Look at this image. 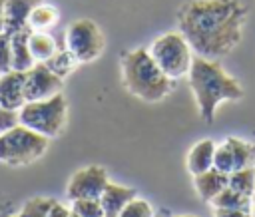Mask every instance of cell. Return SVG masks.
I'll list each match as a JSON object with an SVG mask.
<instances>
[{
  "label": "cell",
  "instance_id": "31",
  "mask_svg": "<svg viewBox=\"0 0 255 217\" xmlns=\"http://www.w3.org/2000/svg\"><path fill=\"white\" fill-rule=\"evenodd\" d=\"M70 217H82V215H78V213H74V211H72V213H70Z\"/></svg>",
  "mask_w": 255,
  "mask_h": 217
},
{
  "label": "cell",
  "instance_id": "17",
  "mask_svg": "<svg viewBox=\"0 0 255 217\" xmlns=\"http://www.w3.org/2000/svg\"><path fill=\"white\" fill-rule=\"evenodd\" d=\"M28 46H30V52H32L36 62H46V60H50L58 52L54 38L48 36L46 32H40V30H32L30 32Z\"/></svg>",
  "mask_w": 255,
  "mask_h": 217
},
{
  "label": "cell",
  "instance_id": "29",
  "mask_svg": "<svg viewBox=\"0 0 255 217\" xmlns=\"http://www.w3.org/2000/svg\"><path fill=\"white\" fill-rule=\"evenodd\" d=\"M4 4L6 0H0V32H4Z\"/></svg>",
  "mask_w": 255,
  "mask_h": 217
},
{
  "label": "cell",
  "instance_id": "25",
  "mask_svg": "<svg viewBox=\"0 0 255 217\" xmlns=\"http://www.w3.org/2000/svg\"><path fill=\"white\" fill-rule=\"evenodd\" d=\"M12 70V44L10 34L0 32V74H6Z\"/></svg>",
  "mask_w": 255,
  "mask_h": 217
},
{
  "label": "cell",
  "instance_id": "23",
  "mask_svg": "<svg viewBox=\"0 0 255 217\" xmlns=\"http://www.w3.org/2000/svg\"><path fill=\"white\" fill-rule=\"evenodd\" d=\"M118 217H155L153 213V207L147 199L143 197H133L122 211Z\"/></svg>",
  "mask_w": 255,
  "mask_h": 217
},
{
  "label": "cell",
  "instance_id": "2",
  "mask_svg": "<svg viewBox=\"0 0 255 217\" xmlns=\"http://www.w3.org/2000/svg\"><path fill=\"white\" fill-rule=\"evenodd\" d=\"M189 88L193 92L199 117L211 123L215 119V111L223 102H237L243 98L241 84L229 76L217 60H207L201 56H193L189 68Z\"/></svg>",
  "mask_w": 255,
  "mask_h": 217
},
{
  "label": "cell",
  "instance_id": "12",
  "mask_svg": "<svg viewBox=\"0 0 255 217\" xmlns=\"http://www.w3.org/2000/svg\"><path fill=\"white\" fill-rule=\"evenodd\" d=\"M42 4V0H6L4 4V32L14 34L30 28L28 20L32 10Z\"/></svg>",
  "mask_w": 255,
  "mask_h": 217
},
{
  "label": "cell",
  "instance_id": "9",
  "mask_svg": "<svg viewBox=\"0 0 255 217\" xmlns=\"http://www.w3.org/2000/svg\"><path fill=\"white\" fill-rule=\"evenodd\" d=\"M64 80L56 76L44 62H36L30 70L24 72V94L26 102H38L52 98L62 92Z\"/></svg>",
  "mask_w": 255,
  "mask_h": 217
},
{
  "label": "cell",
  "instance_id": "16",
  "mask_svg": "<svg viewBox=\"0 0 255 217\" xmlns=\"http://www.w3.org/2000/svg\"><path fill=\"white\" fill-rule=\"evenodd\" d=\"M30 28L26 30H20V32H14L10 34V44H12V70L16 72H26L30 70L36 60L30 52V46H28V38H30Z\"/></svg>",
  "mask_w": 255,
  "mask_h": 217
},
{
  "label": "cell",
  "instance_id": "33",
  "mask_svg": "<svg viewBox=\"0 0 255 217\" xmlns=\"http://www.w3.org/2000/svg\"><path fill=\"white\" fill-rule=\"evenodd\" d=\"M251 213H253V217H255V203H253V207H251Z\"/></svg>",
  "mask_w": 255,
  "mask_h": 217
},
{
  "label": "cell",
  "instance_id": "28",
  "mask_svg": "<svg viewBox=\"0 0 255 217\" xmlns=\"http://www.w3.org/2000/svg\"><path fill=\"white\" fill-rule=\"evenodd\" d=\"M70 213H72V209H68L66 205L54 201V205H52L50 211H48V217H70Z\"/></svg>",
  "mask_w": 255,
  "mask_h": 217
},
{
  "label": "cell",
  "instance_id": "20",
  "mask_svg": "<svg viewBox=\"0 0 255 217\" xmlns=\"http://www.w3.org/2000/svg\"><path fill=\"white\" fill-rule=\"evenodd\" d=\"M58 20V10L54 6H48V4H38L32 14H30V20H28V26L30 30H44V28H50L54 26Z\"/></svg>",
  "mask_w": 255,
  "mask_h": 217
},
{
  "label": "cell",
  "instance_id": "27",
  "mask_svg": "<svg viewBox=\"0 0 255 217\" xmlns=\"http://www.w3.org/2000/svg\"><path fill=\"white\" fill-rule=\"evenodd\" d=\"M253 207V205H251ZM251 207H239V209H215V217H253Z\"/></svg>",
  "mask_w": 255,
  "mask_h": 217
},
{
  "label": "cell",
  "instance_id": "7",
  "mask_svg": "<svg viewBox=\"0 0 255 217\" xmlns=\"http://www.w3.org/2000/svg\"><path fill=\"white\" fill-rule=\"evenodd\" d=\"M104 46H106L104 34L94 20L88 18L74 20L66 30V48L74 54V58L80 64L100 58Z\"/></svg>",
  "mask_w": 255,
  "mask_h": 217
},
{
  "label": "cell",
  "instance_id": "6",
  "mask_svg": "<svg viewBox=\"0 0 255 217\" xmlns=\"http://www.w3.org/2000/svg\"><path fill=\"white\" fill-rule=\"evenodd\" d=\"M147 52L151 54V58L167 78L179 80L189 74L193 62L191 56L193 50L181 32H165L157 36L147 48Z\"/></svg>",
  "mask_w": 255,
  "mask_h": 217
},
{
  "label": "cell",
  "instance_id": "35",
  "mask_svg": "<svg viewBox=\"0 0 255 217\" xmlns=\"http://www.w3.org/2000/svg\"><path fill=\"white\" fill-rule=\"evenodd\" d=\"M104 217H106V215H104Z\"/></svg>",
  "mask_w": 255,
  "mask_h": 217
},
{
  "label": "cell",
  "instance_id": "15",
  "mask_svg": "<svg viewBox=\"0 0 255 217\" xmlns=\"http://www.w3.org/2000/svg\"><path fill=\"white\" fill-rule=\"evenodd\" d=\"M213 155H215V141L213 139H199L191 145L187 153V171L191 175H199L213 167Z\"/></svg>",
  "mask_w": 255,
  "mask_h": 217
},
{
  "label": "cell",
  "instance_id": "3",
  "mask_svg": "<svg viewBox=\"0 0 255 217\" xmlns=\"http://www.w3.org/2000/svg\"><path fill=\"white\" fill-rule=\"evenodd\" d=\"M120 66H122L124 88L131 96H135L147 104L163 100L173 90V80L167 78L159 70V66L155 64L151 54L143 48L124 52L120 58Z\"/></svg>",
  "mask_w": 255,
  "mask_h": 217
},
{
  "label": "cell",
  "instance_id": "30",
  "mask_svg": "<svg viewBox=\"0 0 255 217\" xmlns=\"http://www.w3.org/2000/svg\"><path fill=\"white\" fill-rule=\"evenodd\" d=\"M0 217H18V215H8V213H0Z\"/></svg>",
  "mask_w": 255,
  "mask_h": 217
},
{
  "label": "cell",
  "instance_id": "1",
  "mask_svg": "<svg viewBox=\"0 0 255 217\" xmlns=\"http://www.w3.org/2000/svg\"><path fill=\"white\" fill-rule=\"evenodd\" d=\"M247 8L241 0H187L177 10L179 32L195 56L217 60L243 38Z\"/></svg>",
  "mask_w": 255,
  "mask_h": 217
},
{
  "label": "cell",
  "instance_id": "14",
  "mask_svg": "<svg viewBox=\"0 0 255 217\" xmlns=\"http://www.w3.org/2000/svg\"><path fill=\"white\" fill-rule=\"evenodd\" d=\"M229 183V175L211 167L199 175H193V187H195V193L199 195V199L203 201H211L221 189H225Z\"/></svg>",
  "mask_w": 255,
  "mask_h": 217
},
{
  "label": "cell",
  "instance_id": "22",
  "mask_svg": "<svg viewBox=\"0 0 255 217\" xmlns=\"http://www.w3.org/2000/svg\"><path fill=\"white\" fill-rule=\"evenodd\" d=\"M54 201L56 199L52 197H32L24 203L18 217H48V211L54 205Z\"/></svg>",
  "mask_w": 255,
  "mask_h": 217
},
{
  "label": "cell",
  "instance_id": "21",
  "mask_svg": "<svg viewBox=\"0 0 255 217\" xmlns=\"http://www.w3.org/2000/svg\"><path fill=\"white\" fill-rule=\"evenodd\" d=\"M44 64H46L56 76H60V78L64 80V78L76 68V64H80V62H78V60L74 58V54L66 48V50H58V52H56L50 60H46Z\"/></svg>",
  "mask_w": 255,
  "mask_h": 217
},
{
  "label": "cell",
  "instance_id": "13",
  "mask_svg": "<svg viewBox=\"0 0 255 217\" xmlns=\"http://www.w3.org/2000/svg\"><path fill=\"white\" fill-rule=\"evenodd\" d=\"M133 197H137V193H135L133 187H126V185H120V183L110 181V183L106 185L104 193L100 195V203H102L104 215H106V217H118L120 211H122Z\"/></svg>",
  "mask_w": 255,
  "mask_h": 217
},
{
  "label": "cell",
  "instance_id": "4",
  "mask_svg": "<svg viewBox=\"0 0 255 217\" xmlns=\"http://www.w3.org/2000/svg\"><path fill=\"white\" fill-rule=\"evenodd\" d=\"M68 119V104L66 98L60 94L38 100V102H26L18 109V123L34 129L36 133L44 137H56L66 127Z\"/></svg>",
  "mask_w": 255,
  "mask_h": 217
},
{
  "label": "cell",
  "instance_id": "5",
  "mask_svg": "<svg viewBox=\"0 0 255 217\" xmlns=\"http://www.w3.org/2000/svg\"><path fill=\"white\" fill-rule=\"evenodd\" d=\"M48 149V137L36 133L34 129L16 123L4 133H0V161L20 167L36 161Z\"/></svg>",
  "mask_w": 255,
  "mask_h": 217
},
{
  "label": "cell",
  "instance_id": "34",
  "mask_svg": "<svg viewBox=\"0 0 255 217\" xmlns=\"http://www.w3.org/2000/svg\"><path fill=\"white\" fill-rule=\"evenodd\" d=\"M251 201H253V203H255V191H253V197H251Z\"/></svg>",
  "mask_w": 255,
  "mask_h": 217
},
{
  "label": "cell",
  "instance_id": "10",
  "mask_svg": "<svg viewBox=\"0 0 255 217\" xmlns=\"http://www.w3.org/2000/svg\"><path fill=\"white\" fill-rule=\"evenodd\" d=\"M110 183L108 173L100 165H88L70 177L66 195L70 201L76 199H100L106 185Z\"/></svg>",
  "mask_w": 255,
  "mask_h": 217
},
{
  "label": "cell",
  "instance_id": "18",
  "mask_svg": "<svg viewBox=\"0 0 255 217\" xmlns=\"http://www.w3.org/2000/svg\"><path fill=\"white\" fill-rule=\"evenodd\" d=\"M209 203L213 205V209H239V207H251L253 205L251 197L231 189L229 185L225 189H221Z\"/></svg>",
  "mask_w": 255,
  "mask_h": 217
},
{
  "label": "cell",
  "instance_id": "32",
  "mask_svg": "<svg viewBox=\"0 0 255 217\" xmlns=\"http://www.w3.org/2000/svg\"><path fill=\"white\" fill-rule=\"evenodd\" d=\"M175 217H195V215H175Z\"/></svg>",
  "mask_w": 255,
  "mask_h": 217
},
{
  "label": "cell",
  "instance_id": "11",
  "mask_svg": "<svg viewBox=\"0 0 255 217\" xmlns=\"http://www.w3.org/2000/svg\"><path fill=\"white\" fill-rule=\"evenodd\" d=\"M26 104L24 94V72L10 70L0 74V106L10 111H18Z\"/></svg>",
  "mask_w": 255,
  "mask_h": 217
},
{
  "label": "cell",
  "instance_id": "24",
  "mask_svg": "<svg viewBox=\"0 0 255 217\" xmlns=\"http://www.w3.org/2000/svg\"><path fill=\"white\" fill-rule=\"evenodd\" d=\"M72 211L82 217H104L100 199H76L72 201Z\"/></svg>",
  "mask_w": 255,
  "mask_h": 217
},
{
  "label": "cell",
  "instance_id": "26",
  "mask_svg": "<svg viewBox=\"0 0 255 217\" xmlns=\"http://www.w3.org/2000/svg\"><path fill=\"white\" fill-rule=\"evenodd\" d=\"M16 123H18V111H10L0 106V133H4L6 129H10Z\"/></svg>",
  "mask_w": 255,
  "mask_h": 217
},
{
  "label": "cell",
  "instance_id": "19",
  "mask_svg": "<svg viewBox=\"0 0 255 217\" xmlns=\"http://www.w3.org/2000/svg\"><path fill=\"white\" fill-rule=\"evenodd\" d=\"M227 185L231 189L247 195V197H253V191H255V167H245V169L231 171Z\"/></svg>",
  "mask_w": 255,
  "mask_h": 217
},
{
  "label": "cell",
  "instance_id": "8",
  "mask_svg": "<svg viewBox=\"0 0 255 217\" xmlns=\"http://www.w3.org/2000/svg\"><path fill=\"white\" fill-rule=\"evenodd\" d=\"M213 167L227 175L237 169L255 167V143L233 135L225 137L219 145H215Z\"/></svg>",
  "mask_w": 255,
  "mask_h": 217
}]
</instances>
